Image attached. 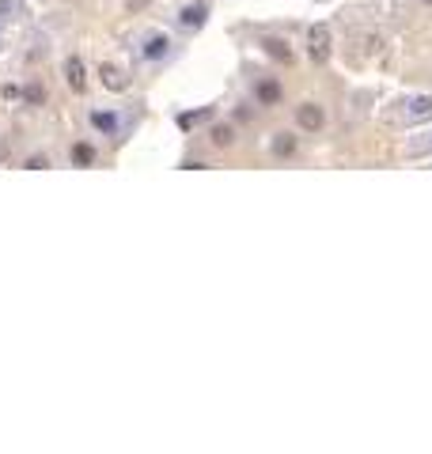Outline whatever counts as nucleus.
I'll use <instances>...</instances> for the list:
<instances>
[{"instance_id":"nucleus-1","label":"nucleus","mask_w":432,"mask_h":454,"mask_svg":"<svg viewBox=\"0 0 432 454\" xmlns=\"http://www.w3.org/2000/svg\"><path fill=\"white\" fill-rule=\"evenodd\" d=\"M307 53L315 64H323L326 57H330V30H326L323 23H315V27L307 30Z\"/></svg>"},{"instance_id":"nucleus-2","label":"nucleus","mask_w":432,"mask_h":454,"mask_svg":"<svg viewBox=\"0 0 432 454\" xmlns=\"http://www.w3.org/2000/svg\"><path fill=\"white\" fill-rule=\"evenodd\" d=\"M296 125L303 129V133H318V129L326 125V113L318 102H303V107H296Z\"/></svg>"},{"instance_id":"nucleus-3","label":"nucleus","mask_w":432,"mask_h":454,"mask_svg":"<svg viewBox=\"0 0 432 454\" xmlns=\"http://www.w3.org/2000/svg\"><path fill=\"white\" fill-rule=\"evenodd\" d=\"M281 99H285V87L277 84V80L262 76L258 84H254V102H258V107H281Z\"/></svg>"},{"instance_id":"nucleus-4","label":"nucleus","mask_w":432,"mask_h":454,"mask_svg":"<svg viewBox=\"0 0 432 454\" xmlns=\"http://www.w3.org/2000/svg\"><path fill=\"white\" fill-rule=\"evenodd\" d=\"M205 19H209V4H201V0H194V4H186L179 12V27L182 30H201Z\"/></svg>"},{"instance_id":"nucleus-5","label":"nucleus","mask_w":432,"mask_h":454,"mask_svg":"<svg viewBox=\"0 0 432 454\" xmlns=\"http://www.w3.org/2000/svg\"><path fill=\"white\" fill-rule=\"evenodd\" d=\"M167 53H171V38H167V35H148L141 42V61L156 64V61H163Z\"/></svg>"},{"instance_id":"nucleus-6","label":"nucleus","mask_w":432,"mask_h":454,"mask_svg":"<svg viewBox=\"0 0 432 454\" xmlns=\"http://www.w3.org/2000/svg\"><path fill=\"white\" fill-rule=\"evenodd\" d=\"M262 53H269L277 64H292V50H288V42H285V38L266 35V38H262Z\"/></svg>"},{"instance_id":"nucleus-7","label":"nucleus","mask_w":432,"mask_h":454,"mask_svg":"<svg viewBox=\"0 0 432 454\" xmlns=\"http://www.w3.org/2000/svg\"><path fill=\"white\" fill-rule=\"evenodd\" d=\"M91 125L99 129L102 136H114L118 129H122V118H118L114 110H91Z\"/></svg>"},{"instance_id":"nucleus-8","label":"nucleus","mask_w":432,"mask_h":454,"mask_svg":"<svg viewBox=\"0 0 432 454\" xmlns=\"http://www.w3.org/2000/svg\"><path fill=\"white\" fill-rule=\"evenodd\" d=\"M65 80H69L72 91H84V87H87V69H84L80 57H69V61H65Z\"/></svg>"},{"instance_id":"nucleus-9","label":"nucleus","mask_w":432,"mask_h":454,"mask_svg":"<svg viewBox=\"0 0 432 454\" xmlns=\"http://www.w3.org/2000/svg\"><path fill=\"white\" fill-rule=\"evenodd\" d=\"M296 136L292 133H273V144H269V152H273V159H292L296 156Z\"/></svg>"},{"instance_id":"nucleus-10","label":"nucleus","mask_w":432,"mask_h":454,"mask_svg":"<svg viewBox=\"0 0 432 454\" xmlns=\"http://www.w3.org/2000/svg\"><path fill=\"white\" fill-rule=\"evenodd\" d=\"M102 84L110 87V91H125V87H129V76H125L122 69H114V64H102Z\"/></svg>"},{"instance_id":"nucleus-11","label":"nucleus","mask_w":432,"mask_h":454,"mask_svg":"<svg viewBox=\"0 0 432 454\" xmlns=\"http://www.w3.org/2000/svg\"><path fill=\"white\" fill-rule=\"evenodd\" d=\"M406 118H410L413 125H421V121H429V118H432V99H429V95H421V99H413V102H410V110H406Z\"/></svg>"},{"instance_id":"nucleus-12","label":"nucleus","mask_w":432,"mask_h":454,"mask_svg":"<svg viewBox=\"0 0 432 454\" xmlns=\"http://www.w3.org/2000/svg\"><path fill=\"white\" fill-rule=\"evenodd\" d=\"M213 107H201V110H186V113H179V129H194V125H201V121H213Z\"/></svg>"},{"instance_id":"nucleus-13","label":"nucleus","mask_w":432,"mask_h":454,"mask_svg":"<svg viewBox=\"0 0 432 454\" xmlns=\"http://www.w3.org/2000/svg\"><path fill=\"white\" fill-rule=\"evenodd\" d=\"M69 159H72V167H91L95 163V148L91 144H72Z\"/></svg>"},{"instance_id":"nucleus-14","label":"nucleus","mask_w":432,"mask_h":454,"mask_svg":"<svg viewBox=\"0 0 432 454\" xmlns=\"http://www.w3.org/2000/svg\"><path fill=\"white\" fill-rule=\"evenodd\" d=\"M209 140L216 144V148H231V140H235V129H231L228 121H220V125H213Z\"/></svg>"},{"instance_id":"nucleus-15","label":"nucleus","mask_w":432,"mask_h":454,"mask_svg":"<svg viewBox=\"0 0 432 454\" xmlns=\"http://www.w3.org/2000/svg\"><path fill=\"white\" fill-rule=\"evenodd\" d=\"M19 99H23V102H30V107H42V102H46V91H42L38 84H27V87L19 91Z\"/></svg>"},{"instance_id":"nucleus-16","label":"nucleus","mask_w":432,"mask_h":454,"mask_svg":"<svg viewBox=\"0 0 432 454\" xmlns=\"http://www.w3.org/2000/svg\"><path fill=\"white\" fill-rule=\"evenodd\" d=\"M23 167H27V170H46V167H50V159H46V156H30Z\"/></svg>"},{"instance_id":"nucleus-17","label":"nucleus","mask_w":432,"mask_h":454,"mask_svg":"<svg viewBox=\"0 0 432 454\" xmlns=\"http://www.w3.org/2000/svg\"><path fill=\"white\" fill-rule=\"evenodd\" d=\"M19 91H23V87H15V84H8V87H4V99H19Z\"/></svg>"},{"instance_id":"nucleus-18","label":"nucleus","mask_w":432,"mask_h":454,"mask_svg":"<svg viewBox=\"0 0 432 454\" xmlns=\"http://www.w3.org/2000/svg\"><path fill=\"white\" fill-rule=\"evenodd\" d=\"M129 8H148V0H129Z\"/></svg>"},{"instance_id":"nucleus-19","label":"nucleus","mask_w":432,"mask_h":454,"mask_svg":"<svg viewBox=\"0 0 432 454\" xmlns=\"http://www.w3.org/2000/svg\"><path fill=\"white\" fill-rule=\"evenodd\" d=\"M421 4H432V0H421Z\"/></svg>"},{"instance_id":"nucleus-20","label":"nucleus","mask_w":432,"mask_h":454,"mask_svg":"<svg viewBox=\"0 0 432 454\" xmlns=\"http://www.w3.org/2000/svg\"><path fill=\"white\" fill-rule=\"evenodd\" d=\"M429 148H432V136H429Z\"/></svg>"}]
</instances>
